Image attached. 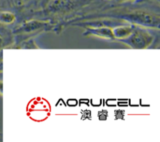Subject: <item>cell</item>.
Returning <instances> with one entry per match:
<instances>
[{
  "label": "cell",
  "instance_id": "cell-1",
  "mask_svg": "<svg viewBox=\"0 0 160 142\" xmlns=\"http://www.w3.org/2000/svg\"><path fill=\"white\" fill-rule=\"evenodd\" d=\"M124 18L129 21L143 26L156 27L159 24L158 16L145 12H135L126 15Z\"/></svg>",
  "mask_w": 160,
  "mask_h": 142
},
{
  "label": "cell",
  "instance_id": "cell-2",
  "mask_svg": "<svg viewBox=\"0 0 160 142\" xmlns=\"http://www.w3.org/2000/svg\"><path fill=\"white\" fill-rule=\"evenodd\" d=\"M126 39L128 43L134 47H142L151 42L152 38L146 31L134 27L132 32Z\"/></svg>",
  "mask_w": 160,
  "mask_h": 142
},
{
  "label": "cell",
  "instance_id": "cell-3",
  "mask_svg": "<svg viewBox=\"0 0 160 142\" xmlns=\"http://www.w3.org/2000/svg\"><path fill=\"white\" fill-rule=\"evenodd\" d=\"M46 26V23L39 21H30L23 23L21 26L16 29L14 31L16 34L29 33L42 28Z\"/></svg>",
  "mask_w": 160,
  "mask_h": 142
},
{
  "label": "cell",
  "instance_id": "cell-4",
  "mask_svg": "<svg viewBox=\"0 0 160 142\" xmlns=\"http://www.w3.org/2000/svg\"><path fill=\"white\" fill-rule=\"evenodd\" d=\"M88 32L104 38H112L114 37L112 31L106 27H98L88 29Z\"/></svg>",
  "mask_w": 160,
  "mask_h": 142
},
{
  "label": "cell",
  "instance_id": "cell-5",
  "mask_svg": "<svg viewBox=\"0 0 160 142\" xmlns=\"http://www.w3.org/2000/svg\"><path fill=\"white\" fill-rule=\"evenodd\" d=\"M133 27L131 26H121L114 29L112 31L114 37L119 39H126L128 37L133 30Z\"/></svg>",
  "mask_w": 160,
  "mask_h": 142
},
{
  "label": "cell",
  "instance_id": "cell-6",
  "mask_svg": "<svg viewBox=\"0 0 160 142\" xmlns=\"http://www.w3.org/2000/svg\"><path fill=\"white\" fill-rule=\"evenodd\" d=\"M16 20L14 14L9 11H2L0 12V23L2 24H11Z\"/></svg>",
  "mask_w": 160,
  "mask_h": 142
},
{
  "label": "cell",
  "instance_id": "cell-7",
  "mask_svg": "<svg viewBox=\"0 0 160 142\" xmlns=\"http://www.w3.org/2000/svg\"><path fill=\"white\" fill-rule=\"evenodd\" d=\"M0 94H2V81L0 80Z\"/></svg>",
  "mask_w": 160,
  "mask_h": 142
},
{
  "label": "cell",
  "instance_id": "cell-8",
  "mask_svg": "<svg viewBox=\"0 0 160 142\" xmlns=\"http://www.w3.org/2000/svg\"><path fill=\"white\" fill-rule=\"evenodd\" d=\"M119 1H129V0H119Z\"/></svg>",
  "mask_w": 160,
  "mask_h": 142
},
{
  "label": "cell",
  "instance_id": "cell-9",
  "mask_svg": "<svg viewBox=\"0 0 160 142\" xmlns=\"http://www.w3.org/2000/svg\"><path fill=\"white\" fill-rule=\"evenodd\" d=\"M22 1H25V2H26V1H28V0H22Z\"/></svg>",
  "mask_w": 160,
  "mask_h": 142
}]
</instances>
